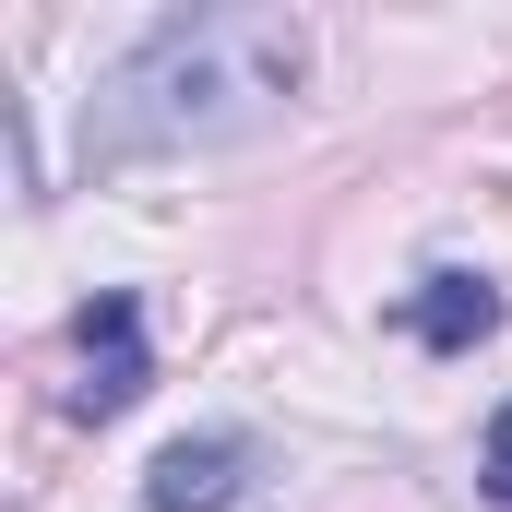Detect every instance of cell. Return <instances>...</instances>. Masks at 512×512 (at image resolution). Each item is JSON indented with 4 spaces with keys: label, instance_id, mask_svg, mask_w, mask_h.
<instances>
[{
    "label": "cell",
    "instance_id": "obj_3",
    "mask_svg": "<svg viewBox=\"0 0 512 512\" xmlns=\"http://www.w3.org/2000/svg\"><path fill=\"white\" fill-rule=\"evenodd\" d=\"M393 322H405L429 358H477V346L512 322V298H501V274H477V262H441V274H417V286L393 298Z\"/></svg>",
    "mask_w": 512,
    "mask_h": 512
},
{
    "label": "cell",
    "instance_id": "obj_2",
    "mask_svg": "<svg viewBox=\"0 0 512 512\" xmlns=\"http://www.w3.org/2000/svg\"><path fill=\"white\" fill-rule=\"evenodd\" d=\"M143 382H155V346H143V298L131 286H96L84 310H72V417L84 429H108V417H131L143 405Z\"/></svg>",
    "mask_w": 512,
    "mask_h": 512
},
{
    "label": "cell",
    "instance_id": "obj_4",
    "mask_svg": "<svg viewBox=\"0 0 512 512\" xmlns=\"http://www.w3.org/2000/svg\"><path fill=\"white\" fill-rule=\"evenodd\" d=\"M251 429H191V441H167L155 465H143V512H227L251 489Z\"/></svg>",
    "mask_w": 512,
    "mask_h": 512
},
{
    "label": "cell",
    "instance_id": "obj_5",
    "mask_svg": "<svg viewBox=\"0 0 512 512\" xmlns=\"http://www.w3.org/2000/svg\"><path fill=\"white\" fill-rule=\"evenodd\" d=\"M477 501L512 512V393H501V417H489V441H477Z\"/></svg>",
    "mask_w": 512,
    "mask_h": 512
},
{
    "label": "cell",
    "instance_id": "obj_1",
    "mask_svg": "<svg viewBox=\"0 0 512 512\" xmlns=\"http://www.w3.org/2000/svg\"><path fill=\"white\" fill-rule=\"evenodd\" d=\"M310 84V24L274 0L227 12H167L143 24L84 96V167H155V155H227L298 108Z\"/></svg>",
    "mask_w": 512,
    "mask_h": 512
}]
</instances>
